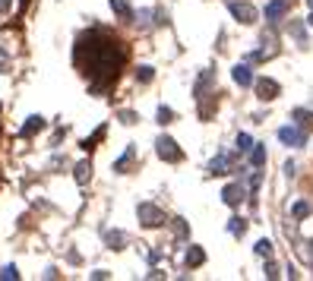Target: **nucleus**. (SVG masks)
Instances as JSON below:
<instances>
[{
  "label": "nucleus",
  "mask_w": 313,
  "mask_h": 281,
  "mask_svg": "<svg viewBox=\"0 0 313 281\" xmlns=\"http://www.w3.org/2000/svg\"><path fill=\"white\" fill-rule=\"evenodd\" d=\"M104 240H108L111 250H124V243H126V237L121 231H104Z\"/></svg>",
  "instance_id": "obj_11"
},
{
  "label": "nucleus",
  "mask_w": 313,
  "mask_h": 281,
  "mask_svg": "<svg viewBox=\"0 0 313 281\" xmlns=\"http://www.w3.org/2000/svg\"><path fill=\"white\" fill-rule=\"evenodd\" d=\"M136 215H139V224L143 227H158L165 221V212L158 209V205H152V202H139Z\"/></svg>",
  "instance_id": "obj_2"
},
{
  "label": "nucleus",
  "mask_w": 313,
  "mask_h": 281,
  "mask_svg": "<svg viewBox=\"0 0 313 281\" xmlns=\"http://www.w3.org/2000/svg\"><path fill=\"white\" fill-rule=\"evenodd\" d=\"M228 231L234 234V237H241V234L247 231V221H244V218H231V221H228Z\"/></svg>",
  "instance_id": "obj_17"
},
{
  "label": "nucleus",
  "mask_w": 313,
  "mask_h": 281,
  "mask_svg": "<svg viewBox=\"0 0 313 281\" xmlns=\"http://www.w3.org/2000/svg\"><path fill=\"white\" fill-rule=\"evenodd\" d=\"M111 10H114L117 16H124V19H133V10H130L126 0H111Z\"/></svg>",
  "instance_id": "obj_14"
},
{
  "label": "nucleus",
  "mask_w": 313,
  "mask_h": 281,
  "mask_svg": "<svg viewBox=\"0 0 313 281\" xmlns=\"http://www.w3.org/2000/svg\"><path fill=\"white\" fill-rule=\"evenodd\" d=\"M310 215V202H294V218H307Z\"/></svg>",
  "instance_id": "obj_23"
},
{
  "label": "nucleus",
  "mask_w": 313,
  "mask_h": 281,
  "mask_svg": "<svg viewBox=\"0 0 313 281\" xmlns=\"http://www.w3.org/2000/svg\"><path fill=\"white\" fill-rule=\"evenodd\" d=\"M174 234H177V237H187V224H184V218H177V224H174Z\"/></svg>",
  "instance_id": "obj_26"
},
{
  "label": "nucleus",
  "mask_w": 313,
  "mask_h": 281,
  "mask_svg": "<svg viewBox=\"0 0 313 281\" xmlns=\"http://www.w3.org/2000/svg\"><path fill=\"white\" fill-rule=\"evenodd\" d=\"M0 73H10V51L0 44Z\"/></svg>",
  "instance_id": "obj_21"
},
{
  "label": "nucleus",
  "mask_w": 313,
  "mask_h": 281,
  "mask_svg": "<svg viewBox=\"0 0 313 281\" xmlns=\"http://www.w3.org/2000/svg\"><path fill=\"white\" fill-rule=\"evenodd\" d=\"M152 76H155V70H152V66H139V70H136V79H139V82H152Z\"/></svg>",
  "instance_id": "obj_19"
},
{
  "label": "nucleus",
  "mask_w": 313,
  "mask_h": 281,
  "mask_svg": "<svg viewBox=\"0 0 313 281\" xmlns=\"http://www.w3.org/2000/svg\"><path fill=\"white\" fill-rule=\"evenodd\" d=\"M310 25H313V16H310Z\"/></svg>",
  "instance_id": "obj_29"
},
{
  "label": "nucleus",
  "mask_w": 313,
  "mask_h": 281,
  "mask_svg": "<svg viewBox=\"0 0 313 281\" xmlns=\"http://www.w3.org/2000/svg\"><path fill=\"white\" fill-rule=\"evenodd\" d=\"M225 164H228V158H225V155H218L215 161L209 164V174H225Z\"/></svg>",
  "instance_id": "obj_18"
},
{
  "label": "nucleus",
  "mask_w": 313,
  "mask_h": 281,
  "mask_svg": "<svg viewBox=\"0 0 313 281\" xmlns=\"http://www.w3.org/2000/svg\"><path fill=\"white\" fill-rule=\"evenodd\" d=\"M174 120V111L171 108H158V123H171Z\"/></svg>",
  "instance_id": "obj_24"
},
{
  "label": "nucleus",
  "mask_w": 313,
  "mask_h": 281,
  "mask_svg": "<svg viewBox=\"0 0 313 281\" xmlns=\"http://www.w3.org/2000/svg\"><path fill=\"white\" fill-rule=\"evenodd\" d=\"M44 126V117H38V114H32L29 120L22 123V136H32V133H38Z\"/></svg>",
  "instance_id": "obj_10"
},
{
  "label": "nucleus",
  "mask_w": 313,
  "mask_h": 281,
  "mask_svg": "<svg viewBox=\"0 0 313 281\" xmlns=\"http://www.w3.org/2000/svg\"><path fill=\"white\" fill-rule=\"evenodd\" d=\"M234 82L237 85H253V73H250L247 63H237L234 66Z\"/></svg>",
  "instance_id": "obj_8"
},
{
  "label": "nucleus",
  "mask_w": 313,
  "mask_h": 281,
  "mask_svg": "<svg viewBox=\"0 0 313 281\" xmlns=\"http://www.w3.org/2000/svg\"><path fill=\"white\" fill-rule=\"evenodd\" d=\"M278 82L275 79H269V76H263V79H256V98H263V101H272V98H278Z\"/></svg>",
  "instance_id": "obj_6"
},
{
  "label": "nucleus",
  "mask_w": 313,
  "mask_h": 281,
  "mask_svg": "<svg viewBox=\"0 0 313 281\" xmlns=\"http://www.w3.org/2000/svg\"><path fill=\"white\" fill-rule=\"evenodd\" d=\"M263 161H266V149L253 142V149H250V164H253V168H263Z\"/></svg>",
  "instance_id": "obj_13"
},
{
  "label": "nucleus",
  "mask_w": 313,
  "mask_h": 281,
  "mask_svg": "<svg viewBox=\"0 0 313 281\" xmlns=\"http://www.w3.org/2000/svg\"><path fill=\"white\" fill-rule=\"evenodd\" d=\"M13 10V0H0V16H3V13H10Z\"/></svg>",
  "instance_id": "obj_28"
},
{
  "label": "nucleus",
  "mask_w": 313,
  "mask_h": 281,
  "mask_svg": "<svg viewBox=\"0 0 313 281\" xmlns=\"http://www.w3.org/2000/svg\"><path fill=\"white\" fill-rule=\"evenodd\" d=\"M155 152H158V158H165V161H171V164H174V161H181V158H184V152L177 149V142H174L171 136H158V142H155Z\"/></svg>",
  "instance_id": "obj_3"
},
{
  "label": "nucleus",
  "mask_w": 313,
  "mask_h": 281,
  "mask_svg": "<svg viewBox=\"0 0 313 281\" xmlns=\"http://www.w3.org/2000/svg\"><path fill=\"white\" fill-rule=\"evenodd\" d=\"M203 262H206V253L199 250V246H190V250H187V265L196 269V265H203Z\"/></svg>",
  "instance_id": "obj_12"
},
{
  "label": "nucleus",
  "mask_w": 313,
  "mask_h": 281,
  "mask_svg": "<svg viewBox=\"0 0 313 281\" xmlns=\"http://www.w3.org/2000/svg\"><path fill=\"white\" fill-rule=\"evenodd\" d=\"M278 16H285V0H272V3L266 6V19H269V22H278Z\"/></svg>",
  "instance_id": "obj_9"
},
{
  "label": "nucleus",
  "mask_w": 313,
  "mask_h": 281,
  "mask_svg": "<svg viewBox=\"0 0 313 281\" xmlns=\"http://www.w3.org/2000/svg\"><path fill=\"white\" fill-rule=\"evenodd\" d=\"M228 10H231V16H234L237 22H244V25L256 22V6H253V3H241V0H228Z\"/></svg>",
  "instance_id": "obj_4"
},
{
  "label": "nucleus",
  "mask_w": 313,
  "mask_h": 281,
  "mask_svg": "<svg viewBox=\"0 0 313 281\" xmlns=\"http://www.w3.org/2000/svg\"><path fill=\"white\" fill-rule=\"evenodd\" d=\"M278 139H282L285 145H294V149H301V145L307 142V133L297 130V126H282V130H278Z\"/></svg>",
  "instance_id": "obj_5"
},
{
  "label": "nucleus",
  "mask_w": 313,
  "mask_h": 281,
  "mask_svg": "<svg viewBox=\"0 0 313 281\" xmlns=\"http://www.w3.org/2000/svg\"><path fill=\"white\" fill-rule=\"evenodd\" d=\"M73 57H76V63L83 66L85 73L102 79V85L111 82V79L117 76V70H121V63H124V51L117 48V41H111L102 32H85L76 41Z\"/></svg>",
  "instance_id": "obj_1"
},
{
  "label": "nucleus",
  "mask_w": 313,
  "mask_h": 281,
  "mask_svg": "<svg viewBox=\"0 0 313 281\" xmlns=\"http://www.w3.org/2000/svg\"><path fill=\"white\" fill-rule=\"evenodd\" d=\"M256 256H266V259L272 256V243H269V240H259V243H256Z\"/></svg>",
  "instance_id": "obj_22"
},
{
  "label": "nucleus",
  "mask_w": 313,
  "mask_h": 281,
  "mask_svg": "<svg viewBox=\"0 0 313 281\" xmlns=\"http://www.w3.org/2000/svg\"><path fill=\"white\" fill-rule=\"evenodd\" d=\"M121 120H124V123H136V114H133V111H121Z\"/></svg>",
  "instance_id": "obj_27"
},
{
  "label": "nucleus",
  "mask_w": 313,
  "mask_h": 281,
  "mask_svg": "<svg viewBox=\"0 0 313 281\" xmlns=\"http://www.w3.org/2000/svg\"><path fill=\"white\" fill-rule=\"evenodd\" d=\"M133 155H136V149H133V145H130V149H126V152H124V155H121V158H117V164H114V171H117V174H124V168H126V164H130V161H133Z\"/></svg>",
  "instance_id": "obj_15"
},
{
  "label": "nucleus",
  "mask_w": 313,
  "mask_h": 281,
  "mask_svg": "<svg viewBox=\"0 0 313 281\" xmlns=\"http://www.w3.org/2000/svg\"><path fill=\"white\" fill-rule=\"evenodd\" d=\"M222 199H225L228 205H241V202H244V186H241V183L225 186V190H222Z\"/></svg>",
  "instance_id": "obj_7"
},
{
  "label": "nucleus",
  "mask_w": 313,
  "mask_h": 281,
  "mask_svg": "<svg viewBox=\"0 0 313 281\" xmlns=\"http://www.w3.org/2000/svg\"><path fill=\"white\" fill-rule=\"evenodd\" d=\"M0 275H3V278H19V272H16V265H3Z\"/></svg>",
  "instance_id": "obj_25"
},
{
  "label": "nucleus",
  "mask_w": 313,
  "mask_h": 281,
  "mask_svg": "<svg viewBox=\"0 0 313 281\" xmlns=\"http://www.w3.org/2000/svg\"><path fill=\"white\" fill-rule=\"evenodd\" d=\"M310 6H313V0H310Z\"/></svg>",
  "instance_id": "obj_30"
},
{
  "label": "nucleus",
  "mask_w": 313,
  "mask_h": 281,
  "mask_svg": "<svg viewBox=\"0 0 313 281\" xmlns=\"http://www.w3.org/2000/svg\"><path fill=\"white\" fill-rule=\"evenodd\" d=\"M89 171H92V168H89V161H79V164H76V171H73V177H76L79 183H89Z\"/></svg>",
  "instance_id": "obj_16"
},
{
  "label": "nucleus",
  "mask_w": 313,
  "mask_h": 281,
  "mask_svg": "<svg viewBox=\"0 0 313 281\" xmlns=\"http://www.w3.org/2000/svg\"><path fill=\"white\" fill-rule=\"evenodd\" d=\"M250 149H253V139L247 133H241V136H237V152H250Z\"/></svg>",
  "instance_id": "obj_20"
}]
</instances>
